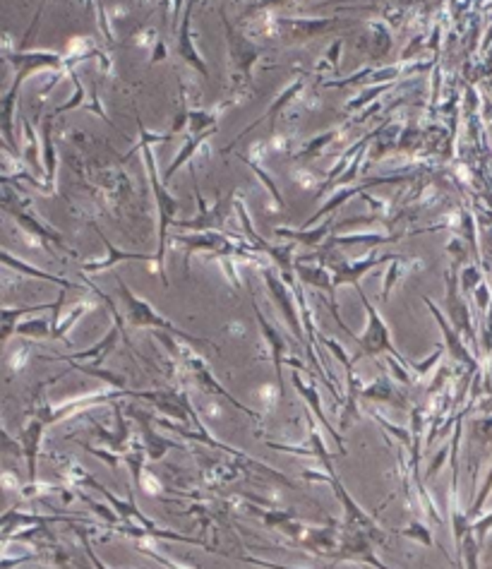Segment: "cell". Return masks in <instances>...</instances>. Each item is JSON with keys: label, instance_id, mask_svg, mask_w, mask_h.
<instances>
[{"label": "cell", "instance_id": "cb8c5ba5", "mask_svg": "<svg viewBox=\"0 0 492 569\" xmlns=\"http://www.w3.org/2000/svg\"><path fill=\"white\" fill-rule=\"evenodd\" d=\"M118 337H123L120 334V330L116 327V330H111L106 334V337L101 339V341L96 343V346H92V348H87V351H80V353H72V356H60L58 360H89L92 358L94 363H101L103 358H106V353H111L113 351V346H116V341H118Z\"/></svg>", "mask_w": 492, "mask_h": 569}, {"label": "cell", "instance_id": "9c48e42d", "mask_svg": "<svg viewBox=\"0 0 492 569\" xmlns=\"http://www.w3.org/2000/svg\"><path fill=\"white\" fill-rule=\"evenodd\" d=\"M190 22H192V3H187L185 10H183V15H180V24H178V46H176V53L180 56V58L185 60L187 65L192 67V70L200 72L204 80H209V67H207V62H204L202 56H200V51L195 49Z\"/></svg>", "mask_w": 492, "mask_h": 569}, {"label": "cell", "instance_id": "4fadbf2b", "mask_svg": "<svg viewBox=\"0 0 492 569\" xmlns=\"http://www.w3.org/2000/svg\"><path fill=\"white\" fill-rule=\"evenodd\" d=\"M8 214L15 219V221L19 223V228H24L27 233H31V236H36V238H41V243H53V245H58L60 250H65V253H70V250L62 245V238H60V233H56V231H51L46 223H41L36 216H31L29 212H24V210H15V207H8ZM72 255V253H70Z\"/></svg>", "mask_w": 492, "mask_h": 569}, {"label": "cell", "instance_id": "277c9868", "mask_svg": "<svg viewBox=\"0 0 492 569\" xmlns=\"http://www.w3.org/2000/svg\"><path fill=\"white\" fill-rule=\"evenodd\" d=\"M355 291H358L360 300H363L365 310H368V330H365L363 337H355L353 339V341L360 346V353L355 356V360H358L360 356H377V353H384L387 351V353H391V356L399 360V363L411 365L404 358V353H399L394 348V343H391V337H389V330H387V322L382 320V315L377 312V307L368 300L365 291L360 289V286H355Z\"/></svg>", "mask_w": 492, "mask_h": 569}, {"label": "cell", "instance_id": "d590c367", "mask_svg": "<svg viewBox=\"0 0 492 569\" xmlns=\"http://www.w3.org/2000/svg\"><path fill=\"white\" fill-rule=\"evenodd\" d=\"M49 325H53V322H46V320H31V322H22V325H17V334H29V337H34V339H39V337H51V332L53 330H49Z\"/></svg>", "mask_w": 492, "mask_h": 569}, {"label": "cell", "instance_id": "4316f807", "mask_svg": "<svg viewBox=\"0 0 492 569\" xmlns=\"http://www.w3.org/2000/svg\"><path fill=\"white\" fill-rule=\"evenodd\" d=\"M360 190H363V187H343V190H339L337 195L332 197V200H329V202H324V205H322V210L315 212L310 219H307V221H305V226H303V228H310V226H315V223L319 221V219H324V216H327V214L337 212L339 207L343 205V202L350 200V197H355Z\"/></svg>", "mask_w": 492, "mask_h": 569}, {"label": "cell", "instance_id": "9a60e30c", "mask_svg": "<svg viewBox=\"0 0 492 569\" xmlns=\"http://www.w3.org/2000/svg\"><path fill=\"white\" fill-rule=\"evenodd\" d=\"M62 300H65V291H60L58 300L51 303V305H27V307H3V341H8L10 334H12L17 327H15V320L22 315H29V312H41V310H53V330L58 327V315ZM53 334V332H51Z\"/></svg>", "mask_w": 492, "mask_h": 569}, {"label": "cell", "instance_id": "ac0fdd59", "mask_svg": "<svg viewBox=\"0 0 492 569\" xmlns=\"http://www.w3.org/2000/svg\"><path fill=\"white\" fill-rule=\"evenodd\" d=\"M44 427H46V423L41 418H36V421H31L22 430V435H19V442H22V447H24V457H27V464H29L31 483H36V457H39V445H41V432H44Z\"/></svg>", "mask_w": 492, "mask_h": 569}, {"label": "cell", "instance_id": "e0dca14e", "mask_svg": "<svg viewBox=\"0 0 492 569\" xmlns=\"http://www.w3.org/2000/svg\"><path fill=\"white\" fill-rule=\"evenodd\" d=\"M96 233L101 236L103 245H106L108 257L103 260V262H87V264H82V271H87V274H92V271L108 269V267H113V264L128 262V260H139V262H154V257H151V255H142V253H123V250H118L116 245L111 243V240H108L101 231H99V228H96Z\"/></svg>", "mask_w": 492, "mask_h": 569}, {"label": "cell", "instance_id": "e575fe53", "mask_svg": "<svg viewBox=\"0 0 492 569\" xmlns=\"http://www.w3.org/2000/svg\"><path fill=\"white\" fill-rule=\"evenodd\" d=\"M406 262H408L406 257H396L394 262H391L389 271H387V279H384V291H382V303H384V300H389L391 289H394V284H396V281H399V276L406 271L404 267H401V264H406Z\"/></svg>", "mask_w": 492, "mask_h": 569}, {"label": "cell", "instance_id": "ffe728a7", "mask_svg": "<svg viewBox=\"0 0 492 569\" xmlns=\"http://www.w3.org/2000/svg\"><path fill=\"white\" fill-rule=\"evenodd\" d=\"M53 113L44 118V128H41V139H44V161H46V187L53 190L56 185V169H58V159H56L53 149Z\"/></svg>", "mask_w": 492, "mask_h": 569}, {"label": "cell", "instance_id": "44dd1931", "mask_svg": "<svg viewBox=\"0 0 492 569\" xmlns=\"http://www.w3.org/2000/svg\"><path fill=\"white\" fill-rule=\"evenodd\" d=\"M303 85H305V82H303L300 77H298V80L293 82L291 87H286V90L279 94V99H276V101L271 103V108H269V111H266L264 116H262L260 120H255V123L250 125V128H245L243 133H240L238 137L233 139V144L238 142V139H243V135H245V133H250V130H253V128H257L260 123H264V120H269V128H274V120H276V116H279V111H281V108L286 106V103H291L293 99H296V94H300V92H303Z\"/></svg>", "mask_w": 492, "mask_h": 569}, {"label": "cell", "instance_id": "7c38bea8", "mask_svg": "<svg viewBox=\"0 0 492 569\" xmlns=\"http://www.w3.org/2000/svg\"><path fill=\"white\" fill-rule=\"evenodd\" d=\"M293 271H296L298 281L307 286H317L319 291H327L329 294V305H337V286H334V279L327 274V269L319 267V264H303L296 262L293 264Z\"/></svg>", "mask_w": 492, "mask_h": 569}, {"label": "cell", "instance_id": "ab89813d", "mask_svg": "<svg viewBox=\"0 0 492 569\" xmlns=\"http://www.w3.org/2000/svg\"><path fill=\"white\" fill-rule=\"evenodd\" d=\"M284 3H289V0H260L257 8H271V5H284Z\"/></svg>", "mask_w": 492, "mask_h": 569}, {"label": "cell", "instance_id": "f546056e", "mask_svg": "<svg viewBox=\"0 0 492 569\" xmlns=\"http://www.w3.org/2000/svg\"><path fill=\"white\" fill-rule=\"evenodd\" d=\"M243 161H245V164H248V166H250V169H253V173H255V176H257V178H260V182H262V185H264V187H266V190H269V195H271V197H274V202H276V207H284V205H286V200H284V195H281V190H279V185H276V182H274V178H271V176H269V173H266V171H264V169H262V166H260V164H257V161H255V159H248V156H243Z\"/></svg>", "mask_w": 492, "mask_h": 569}, {"label": "cell", "instance_id": "3957f363", "mask_svg": "<svg viewBox=\"0 0 492 569\" xmlns=\"http://www.w3.org/2000/svg\"><path fill=\"white\" fill-rule=\"evenodd\" d=\"M118 289H120V298H123V303H125V312H128V325L139 327V330L169 332V334H173V337L185 339V341H192V343H209L207 339L192 337V334L178 330L173 322H169L166 317H161L159 312L149 305V303L142 300L139 296H135L133 291H130V286L125 284L120 276H118Z\"/></svg>", "mask_w": 492, "mask_h": 569}, {"label": "cell", "instance_id": "52a82bcc", "mask_svg": "<svg viewBox=\"0 0 492 569\" xmlns=\"http://www.w3.org/2000/svg\"><path fill=\"white\" fill-rule=\"evenodd\" d=\"M262 276H264L266 289H269L271 298H274V303L279 305V310H281V315H284V320L289 322L293 337H296L298 341H303V343L307 346L305 334H303V317L298 315V305H296V300L291 298L286 281H284V279H279V276H276L271 269H264V271H262Z\"/></svg>", "mask_w": 492, "mask_h": 569}, {"label": "cell", "instance_id": "2e32d148", "mask_svg": "<svg viewBox=\"0 0 492 569\" xmlns=\"http://www.w3.org/2000/svg\"><path fill=\"white\" fill-rule=\"evenodd\" d=\"M447 312H449V322L457 325V330H464L473 337L468 310H466L464 300H459V296H457V269L447 271Z\"/></svg>", "mask_w": 492, "mask_h": 569}, {"label": "cell", "instance_id": "f1b7e54d", "mask_svg": "<svg viewBox=\"0 0 492 569\" xmlns=\"http://www.w3.org/2000/svg\"><path fill=\"white\" fill-rule=\"evenodd\" d=\"M22 128H24V139H27V144H24V159H27V164L31 166V173L46 176L39 166V137H36L34 128H31L27 118H22Z\"/></svg>", "mask_w": 492, "mask_h": 569}, {"label": "cell", "instance_id": "ba28073f", "mask_svg": "<svg viewBox=\"0 0 492 569\" xmlns=\"http://www.w3.org/2000/svg\"><path fill=\"white\" fill-rule=\"evenodd\" d=\"M176 243L185 245L187 253H195V250H207V253L221 255V257H228V255H245V250L240 245H235L231 238L223 236L219 231H202L197 236H176Z\"/></svg>", "mask_w": 492, "mask_h": 569}, {"label": "cell", "instance_id": "8992f818", "mask_svg": "<svg viewBox=\"0 0 492 569\" xmlns=\"http://www.w3.org/2000/svg\"><path fill=\"white\" fill-rule=\"evenodd\" d=\"M223 27H226V41H228V62H231L235 87H240L248 82L250 67L257 60V49H255L243 34H238V31L228 24L226 17H223Z\"/></svg>", "mask_w": 492, "mask_h": 569}, {"label": "cell", "instance_id": "f35d334b", "mask_svg": "<svg viewBox=\"0 0 492 569\" xmlns=\"http://www.w3.org/2000/svg\"><path fill=\"white\" fill-rule=\"evenodd\" d=\"M406 536H413V538H418V541H423L425 545H432V538H430V534H427L425 529H421V526H411V529H406L404 531Z\"/></svg>", "mask_w": 492, "mask_h": 569}, {"label": "cell", "instance_id": "8d00e7d4", "mask_svg": "<svg viewBox=\"0 0 492 569\" xmlns=\"http://www.w3.org/2000/svg\"><path fill=\"white\" fill-rule=\"evenodd\" d=\"M87 310H89V303H82L80 307H75V310H72L70 315H67V320L62 322V325H58V327H56V330H53V334H51V339H62V337H65V334L72 330V325H75V322L80 320V317L85 315Z\"/></svg>", "mask_w": 492, "mask_h": 569}, {"label": "cell", "instance_id": "30bf717a", "mask_svg": "<svg viewBox=\"0 0 492 569\" xmlns=\"http://www.w3.org/2000/svg\"><path fill=\"white\" fill-rule=\"evenodd\" d=\"M253 310H255V315H257L260 330H262V334H264V341H266V346H269V351H271V363H274L276 380H279V391H281V399H284L286 396V384H284V373H281V365H284V353L289 351V343H286V339L281 337V332L276 330L269 320H266L264 312L260 310V305L255 300H253Z\"/></svg>", "mask_w": 492, "mask_h": 569}, {"label": "cell", "instance_id": "83f0119b", "mask_svg": "<svg viewBox=\"0 0 492 569\" xmlns=\"http://www.w3.org/2000/svg\"><path fill=\"white\" fill-rule=\"evenodd\" d=\"M404 238V233H396V236H382V233H358V236H334L329 238V245H355V243H363V245H382V243H394V240Z\"/></svg>", "mask_w": 492, "mask_h": 569}, {"label": "cell", "instance_id": "d6986e66", "mask_svg": "<svg viewBox=\"0 0 492 569\" xmlns=\"http://www.w3.org/2000/svg\"><path fill=\"white\" fill-rule=\"evenodd\" d=\"M190 368H192V373H195V377H197V380H200V382H202V387H204V389H209V391H214V394L223 396V399H228V401H231V404H233V406H235V409H238V411H243V414H248V416H255V418H257V414H255L253 409H248V406H243V404H240L238 399H235L233 394H228V391L223 389L221 384L217 382V380H214V375L209 373L207 368H204V363H202L200 358H192V360H190Z\"/></svg>", "mask_w": 492, "mask_h": 569}, {"label": "cell", "instance_id": "5b68a950", "mask_svg": "<svg viewBox=\"0 0 492 569\" xmlns=\"http://www.w3.org/2000/svg\"><path fill=\"white\" fill-rule=\"evenodd\" d=\"M233 205H235V212H238V219H240V226H243L245 236L250 240V248L253 250H260V253H266L271 260L276 262V267H281L284 271H291L293 269V250H296V245H269L264 238L260 236L257 231H255L253 221L248 219V210H245V202L240 200L238 195L233 192Z\"/></svg>", "mask_w": 492, "mask_h": 569}, {"label": "cell", "instance_id": "6da1fadb", "mask_svg": "<svg viewBox=\"0 0 492 569\" xmlns=\"http://www.w3.org/2000/svg\"><path fill=\"white\" fill-rule=\"evenodd\" d=\"M10 65L15 67V80L10 85L8 94L3 96V113H0V123H3V139L5 147L17 151V139H15V106H17V92L22 82L27 80L31 72L36 70H60V67H70L77 58H62L60 53L53 51H17V53L5 56Z\"/></svg>", "mask_w": 492, "mask_h": 569}, {"label": "cell", "instance_id": "d6a6232c", "mask_svg": "<svg viewBox=\"0 0 492 569\" xmlns=\"http://www.w3.org/2000/svg\"><path fill=\"white\" fill-rule=\"evenodd\" d=\"M187 120H190V135H200V133H207V130H217V113L190 111L187 113Z\"/></svg>", "mask_w": 492, "mask_h": 569}, {"label": "cell", "instance_id": "484cf974", "mask_svg": "<svg viewBox=\"0 0 492 569\" xmlns=\"http://www.w3.org/2000/svg\"><path fill=\"white\" fill-rule=\"evenodd\" d=\"M329 221L327 223H322V226H317V228H300V231H291V228H276V236L279 238H289V240H300V243H305L307 248H312V245H317V243H322L324 238L329 236Z\"/></svg>", "mask_w": 492, "mask_h": 569}, {"label": "cell", "instance_id": "4dcf8cb0", "mask_svg": "<svg viewBox=\"0 0 492 569\" xmlns=\"http://www.w3.org/2000/svg\"><path fill=\"white\" fill-rule=\"evenodd\" d=\"M70 75V80H72V85H75V94H72L70 99H67L62 106H56V111H53V116H62V113H67V111H75V108H80V106H85V99H87V92H85V85L80 82V77H77V72H67Z\"/></svg>", "mask_w": 492, "mask_h": 569}, {"label": "cell", "instance_id": "5bb4252c", "mask_svg": "<svg viewBox=\"0 0 492 569\" xmlns=\"http://www.w3.org/2000/svg\"><path fill=\"white\" fill-rule=\"evenodd\" d=\"M425 303H427V307H430V312L434 315V320H437L439 330H442V334H444V341H447L449 353H452V356L457 358V360H461V363H466L468 368H475L473 358H470V356H468V351L464 348L461 337H459V334L452 330V322H449V317H447V315H442V312H439V307L434 305V303H432L430 298H425Z\"/></svg>", "mask_w": 492, "mask_h": 569}, {"label": "cell", "instance_id": "74e56055", "mask_svg": "<svg viewBox=\"0 0 492 569\" xmlns=\"http://www.w3.org/2000/svg\"><path fill=\"white\" fill-rule=\"evenodd\" d=\"M72 365H75V368H80L82 373H87V375H94V377L103 380V382L113 384V387H118V389H123V387H125V380L120 377V375L106 373V370H96V368H89V365H80V363H72Z\"/></svg>", "mask_w": 492, "mask_h": 569}, {"label": "cell", "instance_id": "d4e9b609", "mask_svg": "<svg viewBox=\"0 0 492 569\" xmlns=\"http://www.w3.org/2000/svg\"><path fill=\"white\" fill-rule=\"evenodd\" d=\"M3 262L8 264L10 269H15V271H19V274H27V276H34V279H44V281H51V284H58L62 286V289H70V281L67 279H60V276H56V274H46V271H41V269H36V267H31V264L27 262H22V260H17V257H12V255L5 250L3 253Z\"/></svg>", "mask_w": 492, "mask_h": 569}, {"label": "cell", "instance_id": "1f68e13d", "mask_svg": "<svg viewBox=\"0 0 492 569\" xmlns=\"http://www.w3.org/2000/svg\"><path fill=\"white\" fill-rule=\"evenodd\" d=\"M363 396H368V399H380V401H391V404H399V406H401V401H404L387 380H375L373 387L363 389Z\"/></svg>", "mask_w": 492, "mask_h": 569}, {"label": "cell", "instance_id": "8fae6325", "mask_svg": "<svg viewBox=\"0 0 492 569\" xmlns=\"http://www.w3.org/2000/svg\"><path fill=\"white\" fill-rule=\"evenodd\" d=\"M399 255H384V257H377V255H370L368 260H358V262H339L334 264V286H343V284H353L358 286L360 276L365 271H370L377 264H391Z\"/></svg>", "mask_w": 492, "mask_h": 569}, {"label": "cell", "instance_id": "7a4b0ae2", "mask_svg": "<svg viewBox=\"0 0 492 569\" xmlns=\"http://www.w3.org/2000/svg\"><path fill=\"white\" fill-rule=\"evenodd\" d=\"M137 125H139V151L144 156V169H146V178H149L151 192H154V200H156V210H159V250H156V267H159L161 281L164 286H169V276H166V267H164V253H166V236H169V226L173 223L176 214H178V200L166 190V182L156 171V161L154 154H151V144L154 142H169L173 139V133L171 135H151L149 130L144 128L142 118L137 116Z\"/></svg>", "mask_w": 492, "mask_h": 569}, {"label": "cell", "instance_id": "603a6c76", "mask_svg": "<svg viewBox=\"0 0 492 569\" xmlns=\"http://www.w3.org/2000/svg\"><path fill=\"white\" fill-rule=\"evenodd\" d=\"M214 133H217V130H207V133H200V135H190V139H187V142H185V147H183L180 151H178V156H176V159L169 164V169H166V173H164V182H169L171 178H173V176H176V171L180 169V166H185L187 161H190L192 156H195V151L200 149L202 144L207 142V139L212 137Z\"/></svg>", "mask_w": 492, "mask_h": 569}, {"label": "cell", "instance_id": "7402d4cb", "mask_svg": "<svg viewBox=\"0 0 492 569\" xmlns=\"http://www.w3.org/2000/svg\"><path fill=\"white\" fill-rule=\"evenodd\" d=\"M293 382H296V389L300 391V394H303V396H305V399H307V404L312 406V411H315V414H317L319 423H322V425L327 427V432H329V435L334 437V440H337V445L341 447V454H346V447H343V437L339 435V432L334 430L332 425H329L327 416H324L322 406H319V396H317V389L312 387V384H305V382H303V380H300V375H298V373H293Z\"/></svg>", "mask_w": 492, "mask_h": 569}, {"label": "cell", "instance_id": "836d02e7", "mask_svg": "<svg viewBox=\"0 0 492 569\" xmlns=\"http://www.w3.org/2000/svg\"><path fill=\"white\" fill-rule=\"evenodd\" d=\"M334 137H337V133H324V135H319V137H315L310 144H305V147L298 151L296 156H298V159H307V161L315 159V156L322 154V149L327 147V144L332 142Z\"/></svg>", "mask_w": 492, "mask_h": 569}]
</instances>
